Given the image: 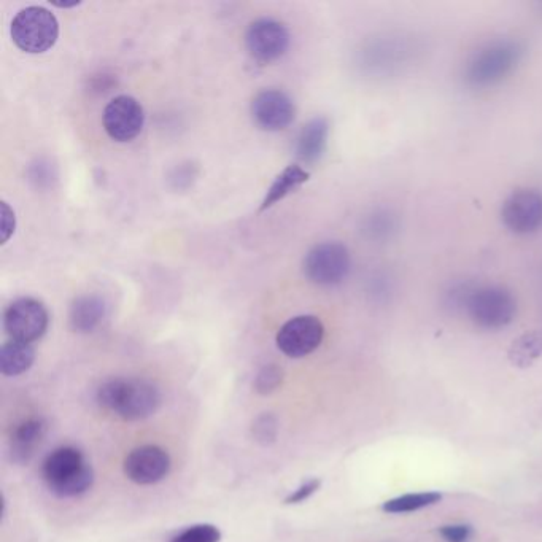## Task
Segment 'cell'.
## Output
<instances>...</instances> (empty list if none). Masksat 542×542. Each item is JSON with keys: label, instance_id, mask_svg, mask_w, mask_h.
Listing matches in <instances>:
<instances>
[{"label": "cell", "instance_id": "cell-24", "mask_svg": "<svg viewBox=\"0 0 542 542\" xmlns=\"http://www.w3.org/2000/svg\"><path fill=\"white\" fill-rule=\"evenodd\" d=\"M252 434L261 446H271L279 434V422L272 414H261L253 422Z\"/></svg>", "mask_w": 542, "mask_h": 542}, {"label": "cell", "instance_id": "cell-13", "mask_svg": "<svg viewBox=\"0 0 542 542\" xmlns=\"http://www.w3.org/2000/svg\"><path fill=\"white\" fill-rule=\"evenodd\" d=\"M171 457L158 446H142L124 458L123 471L137 485H153L164 481L171 471Z\"/></svg>", "mask_w": 542, "mask_h": 542}, {"label": "cell", "instance_id": "cell-4", "mask_svg": "<svg viewBox=\"0 0 542 542\" xmlns=\"http://www.w3.org/2000/svg\"><path fill=\"white\" fill-rule=\"evenodd\" d=\"M463 309L474 325L482 330L498 331L511 325L517 317V299L506 287L484 285L469 290Z\"/></svg>", "mask_w": 542, "mask_h": 542}, {"label": "cell", "instance_id": "cell-20", "mask_svg": "<svg viewBox=\"0 0 542 542\" xmlns=\"http://www.w3.org/2000/svg\"><path fill=\"white\" fill-rule=\"evenodd\" d=\"M364 231L368 233L372 241H390L399 231V218L392 210L379 209L366 218Z\"/></svg>", "mask_w": 542, "mask_h": 542}, {"label": "cell", "instance_id": "cell-21", "mask_svg": "<svg viewBox=\"0 0 542 542\" xmlns=\"http://www.w3.org/2000/svg\"><path fill=\"white\" fill-rule=\"evenodd\" d=\"M442 500L441 493L438 492H420L407 493V495L398 496L393 500L387 501L382 506L388 514H407V512H417L420 509L430 508Z\"/></svg>", "mask_w": 542, "mask_h": 542}, {"label": "cell", "instance_id": "cell-26", "mask_svg": "<svg viewBox=\"0 0 542 542\" xmlns=\"http://www.w3.org/2000/svg\"><path fill=\"white\" fill-rule=\"evenodd\" d=\"M439 535L446 542H469L473 538L474 530L465 523H457L439 528Z\"/></svg>", "mask_w": 542, "mask_h": 542}, {"label": "cell", "instance_id": "cell-12", "mask_svg": "<svg viewBox=\"0 0 542 542\" xmlns=\"http://www.w3.org/2000/svg\"><path fill=\"white\" fill-rule=\"evenodd\" d=\"M245 43L256 61L272 62L287 53L290 47V32L279 21L260 18L250 24Z\"/></svg>", "mask_w": 542, "mask_h": 542}, {"label": "cell", "instance_id": "cell-16", "mask_svg": "<svg viewBox=\"0 0 542 542\" xmlns=\"http://www.w3.org/2000/svg\"><path fill=\"white\" fill-rule=\"evenodd\" d=\"M107 306L99 296L86 295L75 299L70 306L69 323L75 333H93L104 320Z\"/></svg>", "mask_w": 542, "mask_h": 542}, {"label": "cell", "instance_id": "cell-7", "mask_svg": "<svg viewBox=\"0 0 542 542\" xmlns=\"http://www.w3.org/2000/svg\"><path fill=\"white\" fill-rule=\"evenodd\" d=\"M369 62L377 75H398L407 67L412 66V62L419 56V40L414 39L412 35L388 34L379 37L376 42L369 47Z\"/></svg>", "mask_w": 542, "mask_h": 542}, {"label": "cell", "instance_id": "cell-3", "mask_svg": "<svg viewBox=\"0 0 542 542\" xmlns=\"http://www.w3.org/2000/svg\"><path fill=\"white\" fill-rule=\"evenodd\" d=\"M42 477L48 490L58 498H78L94 484V471L85 453L77 447H59L42 463Z\"/></svg>", "mask_w": 542, "mask_h": 542}, {"label": "cell", "instance_id": "cell-27", "mask_svg": "<svg viewBox=\"0 0 542 542\" xmlns=\"http://www.w3.org/2000/svg\"><path fill=\"white\" fill-rule=\"evenodd\" d=\"M320 487H322V481H318V479H310V481L304 482L301 487L296 488L295 492L290 493V495L287 496L285 503H304V501L309 500L310 496L315 495Z\"/></svg>", "mask_w": 542, "mask_h": 542}, {"label": "cell", "instance_id": "cell-14", "mask_svg": "<svg viewBox=\"0 0 542 542\" xmlns=\"http://www.w3.org/2000/svg\"><path fill=\"white\" fill-rule=\"evenodd\" d=\"M252 115L264 131H282L295 120L296 107L283 91L264 90L253 99Z\"/></svg>", "mask_w": 542, "mask_h": 542}, {"label": "cell", "instance_id": "cell-2", "mask_svg": "<svg viewBox=\"0 0 542 542\" xmlns=\"http://www.w3.org/2000/svg\"><path fill=\"white\" fill-rule=\"evenodd\" d=\"M96 401L104 411L118 415L128 422L148 419L161 406V393L158 387L144 379L105 380L97 388Z\"/></svg>", "mask_w": 542, "mask_h": 542}, {"label": "cell", "instance_id": "cell-8", "mask_svg": "<svg viewBox=\"0 0 542 542\" xmlns=\"http://www.w3.org/2000/svg\"><path fill=\"white\" fill-rule=\"evenodd\" d=\"M48 310L42 302L34 298L16 299L5 310L4 326L8 336L13 341L31 342L39 341L47 333Z\"/></svg>", "mask_w": 542, "mask_h": 542}, {"label": "cell", "instance_id": "cell-11", "mask_svg": "<svg viewBox=\"0 0 542 542\" xmlns=\"http://www.w3.org/2000/svg\"><path fill=\"white\" fill-rule=\"evenodd\" d=\"M105 132L117 142L139 136L145 124L144 107L132 96H118L107 104L102 115Z\"/></svg>", "mask_w": 542, "mask_h": 542}, {"label": "cell", "instance_id": "cell-17", "mask_svg": "<svg viewBox=\"0 0 542 542\" xmlns=\"http://www.w3.org/2000/svg\"><path fill=\"white\" fill-rule=\"evenodd\" d=\"M330 136V123L326 118H314L302 128L298 137V156L306 163H317L322 158Z\"/></svg>", "mask_w": 542, "mask_h": 542}, {"label": "cell", "instance_id": "cell-1", "mask_svg": "<svg viewBox=\"0 0 542 542\" xmlns=\"http://www.w3.org/2000/svg\"><path fill=\"white\" fill-rule=\"evenodd\" d=\"M525 56V47L517 39H493L474 51L466 61V85L473 90H488L500 85L509 75L514 74Z\"/></svg>", "mask_w": 542, "mask_h": 542}, {"label": "cell", "instance_id": "cell-19", "mask_svg": "<svg viewBox=\"0 0 542 542\" xmlns=\"http://www.w3.org/2000/svg\"><path fill=\"white\" fill-rule=\"evenodd\" d=\"M309 172L304 171L301 166H288L282 174L277 175V179L272 183L271 188L261 204V212L271 209L277 202L287 198L288 194L298 190L299 186L309 180Z\"/></svg>", "mask_w": 542, "mask_h": 542}, {"label": "cell", "instance_id": "cell-18", "mask_svg": "<svg viewBox=\"0 0 542 542\" xmlns=\"http://www.w3.org/2000/svg\"><path fill=\"white\" fill-rule=\"evenodd\" d=\"M35 352L28 342L8 341L0 349V372L7 377L21 376L34 364Z\"/></svg>", "mask_w": 542, "mask_h": 542}, {"label": "cell", "instance_id": "cell-28", "mask_svg": "<svg viewBox=\"0 0 542 542\" xmlns=\"http://www.w3.org/2000/svg\"><path fill=\"white\" fill-rule=\"evenodd\" d=\"M13 233H15V213L7 206V202H2V244H5Z\"/></svg>", "mask_w": 542, "mask_h": 542}, {"label": "cell", "instance_id": "cell-6", "mask_svg": "<svg viewBox=\"0 0 542 542\" xmlns=\"http://www.w3.org/2000/svg\"><path fill=\"white\" fill-rule=\"evenodd\" d=\"M352 256L341 242L315 245L304 258V274L320 287H336L349 277Z\"/></svg>", "mask_w": 542, "mask_h": 542}, {"label": "cell", "instance_id": "cell-23", "mask_svg": "<svg viewBox=\"0 0 542 542\" xmlns=\"http://www.w3.org/2000/svg\"><path fill=\"white\" fill-rule=\"evenodd\" d=\"M221 533L215 525L199 523L180 531L169 542H220Z\"/></svg>", "mask_w": 542, "mask_h": 542}, {"label": "cell", "instance_id": "cell-5", "mask_svg": "<svg viewBox=\"0 0 542 542\" xmlns=\"http://www.w3.org/2000/svg\"><path fill=\"white\" fill-rule=\"evenodd\" d=\"M10 34L20 50L39 55L55 47L59 37V23L47 8H23L13 18Z\"/></svg>", "mask_w": 542, "mask_h": 542}, {"label": "cell", "instance_id": "cell-22", "mask_svg": "<svg viewBox=\"0 0 542 542\" xmlns=\"http://www.w3.org/2000/svg\"><path fill=\"white\" fill-rule=\"evenodd\" d=\"M542 357V333H527L519 337L509 350L512 364L527 368Z\"/></svg>", "mask_w": 542, "mask_h": 542}, {"label": "cell", "instance_id": "cell-15", "mask_svg": "<svg viewBox=\"0 0 542 542\" xmlns=\"http://www.w3.org/2000/svg\"><path fill=\"white\" fill-rule=\"evenodd\" d=\"M48 425L43 419H28L13 430L10 438V455L16 463H28L34 457L35 449L47 434Z\"/></svg>", "mask_w": 542, "mask_h": 542}, {"label": "cell", "instance_id": "cell-9", "mask_svg": "<svg viewBox=\"0 0 542 542\" xmlns=\"http://www.w3.org/2000/svg\"><path fill=\"white\" fill-rule=\"evenodd\" d=\"M325 337V326L314 315H299L280 328L275 341L283 355L290 358L307 357L320 347Z\"/></svg>", "mask_w": 542, "mask_h": 542}, {"label": "cell", "instance_id": "cell-25", "mask_svg": "<svg viewBox=\"0 0 542 542\" xmlns=\"http://www.w3.org/2000/svg\"><path fill=\"white\" fill-rule=\"evenodd\" d=\"M282 382V369H280L279 366H275V364H268V366H264V368L256 374L255 390L260 393V395H271L272 392H275V390L282 385Z\"/></svg>", "mask_w": 542, "mask_h": 542}, {"label": "cell", "instance_id": "cell-10", "mask_svg": "<svg viewBox=\"0 0 542 542\" xmlns=\"http://www.w3.org/2000/svg\"><path fill=\"white\" fill-rule=\"evenodd\" d=\"M506 228L517 236L538 233L542 228V193L533 188L514 191L501 209Z\"/></svg>", "mask_w": 542, "mask_h": 542}]
</instances>
